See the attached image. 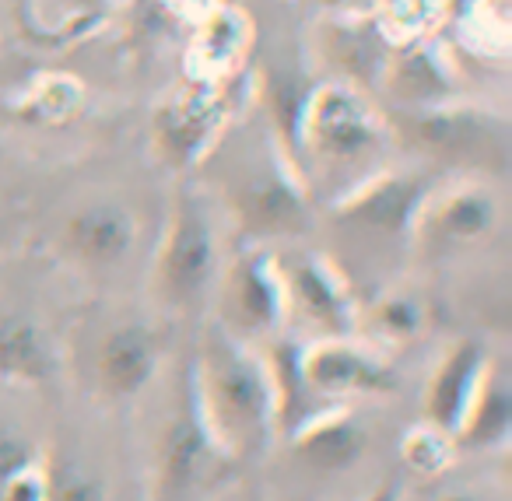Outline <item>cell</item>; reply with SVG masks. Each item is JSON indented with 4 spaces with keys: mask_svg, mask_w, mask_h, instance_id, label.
I'll return each instance as SVG.
<instances>
[{
    "mask_svg": "<svg viewBox=\"0 0 512 501\" xmlns=\"http://www.w3.org/2000/svg\"><path fill=\"white\" fill-rule=\"evenodd\" d=\"M414 134L418 144L428 148L439 158H488L502 155V137L488 127V120H477V116H425V120L414 123Z\"/></svg>",
    "mask_w": 512,
    "mask_h": 501,
    "instance_id": "e0dca14e",
    "label": "cell"
},
{
    "mask_svg": "<svg viewBox=\"0 0 512 501\" xmlns=\"http://www.w3.org/2000/svg\"><path fill=\"white\" fill-rule=\"evenodd\" d=\"M421 204H425V186L418 179H379L344 204V221L358 225L362 232L400 235L414 225Z\"/></svg>",
    "mask_w": 512,
    "mask_h": 501,
    "instance_id": "5bb4252c",
    "label": "cell"
},
{
    "mask_svg": "<svg viewBox=\"0 0 512 501\" xmlns=\"http://www.w3.org/2000/svg\"><path fill=\"white\" fill-rule=\"evenodd\" d=\"M190 407L235 466L264 456L281 435L271 365L225 330L207 333L193 358Z\"/></svg>",
    "mask_w": 512,
    "mask_h": 501,
    "instance_id": "6da1fadb",
    "label": "cell"
},
{
    "mask_svg": "<svg viewBox=\"0 0 512 501\" xmlns=\"http://www.w3.org/2000/svg\"><path fill=\"white\" fill-rule=\"evenodd\" d=\"M456 452H505L512 442V382L498 361H488L477 393L453 435Z\"/></svg>",
    "mask_w": 512,
    "mask_h": 501,
    "instance_id": "4fadbf2b",
    "label": "cell"
},
{
    "mask_svg": "<svg viewBox=\"0 0 512 501\" xmlns=\"http://www.w3.org/2000/svg\"><path fill=\"white\" fill-rule=\"evenodd\" d=\"M418 232L428 246L435 249H456L481 242L495 232L498 225V204L481 186H463L446 197L421 204L418 211Z\"/></svg>",
    "mask_w": 512,
    "mask_h": 501,
    "instance_id": "30bf717a",
    "label": "cell"
},
{
    "mask_svg": "<svg viewBox=\"0 0 512 501\" xmlns=\"http://www.w3.org/2000/svg\"><path fill=\"white\" fill-rule=\"evenodd\" d=\"M400 498H404V487H400L393 477H386V480H379L372 491H365L358 501H400Z\"/></svg>",
    "mask_w": 512,
    "mask_h": 501,
    "instance_id": "603a6c76",
    "label": "cell"
},
{
    "mask_svg": "<svg viewBox=\"0 0 512 501\" xmlns=\"http://www.w3.org/2000/svg\"><path fill=\"white\" fill-rule=\"evenodd\" d=\"M221 501H232V498H221Z\"/></svg>",
    "mask_w": 512,
    "mask_h": 501,
    "instance_id": "484cf974",
    "label": "cell"
},
{
    "mask_svg": "<svg viewBox=\"0 0 512 501\" xmlns=\"http://www.w3.org/2000/svg\"><path fill=\"white\" fill-rule=\"evenodd\" d=\"M46 501H109L106 473L81 452H43Z\"/></svg>",
    "mask_w": 512,
    "mask_h": 501,
    "instance_id": "ac0fdd59",
    "label": "cell"
},
{
    "mask_svg": "<svg viewBox=\"0 0 512 501\" xmlns=\"http://www.w3.org/2000/svg\"><path fill=\"white\" fill-rule=\"evenodd\" d=\"M456 442L449 431L435 428V424H411L400 438V463L411 477L421 480H435L442 473H449V466L456 463Z\"/></svg>",
    "mask_w": 512,
    "mask_h": 501,
    "instance_id": "d6986e66",
    "label": "cell"
},
{
    "mask_svg": "<svg viewBox=\"0 0 512 501\" xmlns=\"http://www.w3.org/2000/svg\"><path fill=\"white\" fill-rule=\"evenodd\" d=\"M428 501H488V494H481L477 487L456 484V487H442V491H435Z\"/></svg>",
    "mask_w": 512,
    "mask_h": 501,
    "instance_id": "cb8c5ba5",
    "label": "cell"
},
{
    "mask_svg": "<svg viewBox=\"0 0 512 501\" xmlns=\"http://www.w3.org/2000/svg\"><path fill=\"white\" fill-rule=\"evenodd\" d=\"M488 361H491L488 351L477 340H456V344H449L442 351V358L435 361L432 375L425 382V393H421V421L456 435Z\"/></svg>",
    "mask_w": 512,
    "mask_h": 501,
    "instance_id": "ba28073f",
    "label": "cell"
},
{
    "mask_svg": "<svg viewBox=\"0 0 512 501\" xmlns=\"http://www.w3.org/2000/svg\"><path fill=\"white\" fill-rule=\"evenodd\" d=\"M235 214L253 235H292L306 225V204L299 190L278 176L249 179L235 197Z\"/></svg>",
    "mask_w": 512,
    "mask_h": 501,
    "instance_id": "2e32d148",
    "label": "cell"
},
{
    "mask_svg": "<svg viewBox=\"0 0 512 501\" xmlns=\"http://www.w3.org/2000/svg\"><path fill=\"white\" fill-rule=\"evenodd\" d=\"M288 445L306 470L334 477V473L358 466V459L369 452V428L362 424V417H355L348 403L344 407H320L288 431Z\"/></svg>",
    "mask_w": 512,
    "mask_h": 501,
    "instance_id": "8992f818",
    "label": "cell"
},
{
    "mask_svg": "<svg viewBox=\"0 0 512 501\" xmlns=\"http://www.w3.org/2000/svg\"><path fill=\"white\" fill-rule=\"evenodd\" d=\"M221 316L225 333L249 337V333H271L285 316L281 277L264 256H242L232 263L221 288Z\"/></svg>",
    "mask_w": 512,
    "mask_h": 501,
    "instance_id": "52a82bcc",
    "label": "cell"
},
{
    "mask_svg": "<svg viewBox=\"0 0 512 501\" xmlns=\"http://www.w3.org/2000/svg\"><path fill=\"white\" fill-rule=\"evenodd\" d=\"M214 270H218V242L214 228L200 200L179 197L172 211L169 232L158 249L155 263V288L165 305L172 309H190L211 288Z\"/></svg>",
    "mask_w": 512,
    "mask_h": 501,
    "instance_id": "277c9868",
    "label": "cell"
},
{
    "mask_svg": "<svg viewBox=\"0 0 512 501\" xmlns=\"http://www.w3.org/2000/svg\"><path fill=\"white\" fill-rule=\"evenodd\" d=\"M8 242V228H4V221H0V246Z\"/></svg>",
    "mask_w": 512,
    "mask_h": 501,
    "instance_id": "d4e9b609",
    "label": "cell"
},
{
    "mask_svg": "<svg viewBox=\"0 0 512 501\" xmlns=\"http://www.w3.org/2000/svg\"><path fill=\"white\" fill-rule=\"evenodd\" d=\"M376 326L393 340H407L418 333L421 326V312L411 298H386L376 309Z\"/></svg>",
    "mask_w": 512,
    "mask_h": 501,
    "instance_id": "44dd1931",
    "label": "cell"
},
{
    "mask_svg": "<svg viewBox=\"0 0 512 501\" xmlns=\"http://www.w3.org/2000/svg\"><path fill=\"white\" fill-rule=\"evenodd\" d=\"M158 372V337L141 323H123L102 337L95 351V386L123 403L141 396Z\"/></svg>",
    "mask_w": 512,
    "mask_h": 501,
    "instance_id": "9c48e42d",
    "label": "cell"
},
{
    "mask_svg": "<svg viewBox=\"0 0 512 501\" xmlns=\"http://www.w3.org/2000/svg\"><path fill=\"white\" fill-rule=\"evenodd\" d=\"M309 148L327 165H358L376 158L383 134L369 109L348 92H323L309 109Z\"/></svg>",
    "mask_w": 512,
    "mask_h": 501,
    "instance_id": "5b68a950",
    "label": "cell"
},
{
    "mask_svg": "<svg viewBox=\"0 0 512 501\" xmlns=\"http://www.w3.org/2000/svg\"><path fill=\"white\" fill-rule=\"evenodd\" d=\"M281 277L285 312L295 309L320 337H348L351 330V302L344 288L320 267L316 260H288Z\"/></svg>",
    "mask_w": 512,
    "mask_h": 501,
    "instance_id": "8fae6325",
    "label": "cell"
},
{
    "mask_svg": "<svg viewBox=\"0 0 512 501\" xmlns=\"http://www.w3.org/2000/svg\"><path fill=\"white\" fill-rule=\"evenodd\" d=\"M235 463L214 445L190 400L165 421L151 459L148 501H221Z\"/></svg>",
    "mask_w": 512,
    "mask_h": 501,
    "instance_id": "7a4b0ae2",
    "label": "cell"
},
{
    "mask_svg": "<svg viewBox=\"0 0 512 501\" xmlns=\"http://www.w3.org/2000/svg\"><path fill=\"white\" fill-rule=\"evenodd\" d=\"M302 393L316 410L344 407L355 396H386L397 389V372L386 358L369 347L351 344L348 337H320L295 354Z\"/></svg>",
    "mask_w": 512,
    "mask_h": 501,
    "instance_id": "3957f363",
    "label": "cell"
},
{
    "mask_svg": "<svg viewBox=\"0 0 512 501\" xmlns=\"http://www.w3.org/2000/svg\"><path fill=\"white\" fill-rule=\"evenodd\" d=\"M57 375L53 340L36 319L0 316V382L46 386Z\"/></svg>",
    "mask_w": 512,
    "mask_h": 501,
    "instance_id": "9a60e30c",
    "label": "cell"
},
{
    "mask_svg": "<svg viewBox=\"0 0 512 501\" xmlns=\"http://www.w3.org/2000/svg\"><path fill=\"white\" fill-rule=\"evenodd\" d=\"M137 225L120 204H88L74 211L64 225V249L92 270L116 267L130 256Z\"/></svg>",
    "mask_w": 512,
    "mask_h": 501,
    "instance_id": "7c38bea8",
    "label": "cell"
},
{
    "mask_svg": "<svg viewBox=\"0 0 512 501\" xmlns=\"http://www.w3.org/2000/svg\"><path fill=\"white\" fill-rule=\"evenodd\" d=\"M43 459V449L15 424H0V484Z\"/></svg>",
    "mask_w": 512,
    "mask_h": 501,
    "instance_id": "ffe728a7",
    "label": "cell"
},
{
    "mask_svg": "<svg viewBox=\"0 0 512 501\" xmlns=\"http://www.w3.org/2000/svg\"><path fill=\"white\" fill-rule=\"evenodd\" d=\"M0 501H46V477H43V459L29 470L15 473L11 480L0 484Z\"/></svg>",
    "mask_w": 512,
    "mask_h": 501,
    "instance_id": "7402d4cb",
    "label": "cell"
}]
</instances>
